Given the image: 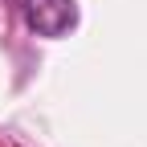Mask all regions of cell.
I'll return each instance as SVG.
<instances>
[{
	"mask_svg": "<svg viewBox=\"0 0 147 147\" xmlns=\"http://www.w3.org/2000/svg\"><path fill=\"white\" fill-rule=\"evenodd\" d=\"M25 25L37 37H61L78 25V4L74 0H21Z\"/></svg>",
	"mask_w": 147,
	"mask_h": 147,
	"instance_id": "obj_1",
	"label": "cell"
}]
</instances>
